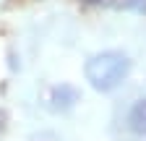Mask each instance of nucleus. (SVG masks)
<instances>
[{
  "instance_id": "nucleus-1",
  "label": "nucleus",
  "mask_w": 146,
  "mask_h": 141,
  "mask_svg": "<svg viewBox=\"0 0 146 141\" xmlns=\"http://www.w3.org/2000/svg\"><path fill=\"white\" fill-rule=\"evenodd\" d=\"M131 73V58L120 50H104L91 55L84 65V76L97 92H112Z\"/></svg>"
},
{
  "instance_id": "nucleus-4",
  "label": "nucleus",
  "mask_w": 146,
  "mask_h": 141,
  "mask_svg": "<svg viewBox=\"0 0 146 141\" xmlns=\"http://www.w3.org/2000/svg\"><path fill=\"white\" fill-rule=\"evenodd\" d=\"M117 8H123V11H133V13H146V0H120Z\"/></svg>"
},
{
  "instance_id": "nucleus-3",
  "label": "nucleus",
  "mask_w": 146,
  "mask_h": 141,
  "mask_svg": "<svg viewBox=\"0 0 146 141\" xmlns=\"http://www.w3.org/2000/svg\"><path fill=\"white\" fill-rule=\"evenodd\" d=\"M128 126H131L133 133L146 136V99H138L131 107V112H128Z\"/></svg>"
},
{
  "instance_id": "nucleus-5",
  "label": "nucleus",
  "mask_w": 146,
  "mask_h": 141,
  "mask_svg": "<svg viewBox=\"0 0 146 141\" xmlns=\"http://www.w3.org/2000/svg\"><path fill=\"white\" fill-rule=\"evenodd\" d=\"M81 3H86V5H115L117 0H81Z\"/></svg>"
},
{
  "instance_id": "nucleus-2",
  "label": "nucleus",
  "mask_w": 146,
  "mask_h": 141,
  "mask_svg": "<svg viewBox=\"0 0 146 141\" xmlns=\"http://www.w3.org/2000/svg\"><path fill=\"white\" fill-rule=\"evenodd\" d=\"M76 102H78V89H76V86H70V84H60V86H55L52 94H50V104H52V110H70Z\"/></svg>"
}]
</instances>
